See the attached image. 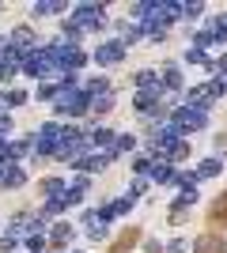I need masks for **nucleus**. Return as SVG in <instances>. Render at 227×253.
<instances>
[{
  "instance_id": "1",
  "label": "nucleus",
  "mask_w": 227,
  "mask_h": 253,
  "mask_svg": "<svg viewBox=\"0 0 227 253\" xmlns=\"http://www.w3.org/2000/svg\"><path fill=\"white\" fill-rule=\"evenodd\" d=\"M193 253H227V246H224V238H220L216 231H205L201 238H197Z\"/></svg>"
},
{
  "instance_id": "2",
  "label": "nucleus",
  "mask_w": 227,
  "mask_h": 253,
  "mask_svg": "<svg viewBox=\"0 0 227 253\" xmlns=\"http://www.w3.org/2000/svg\"><path fill=\"white\" fill-rule=\"evenodd\" d=\"M208 227H212V231H216V227L224 231V227H227V189L220 193V201L208 208Z\"/></svg>"
},
{
  "instance_id": "3",
  "label": "nucleus",
  "mask_w": 227,
  "mask_h": 253,
  "mask_svg": "<svg viewBox=\"0 0 227 253\" xmlns=\"http://www.w3.org/2000/svg\"><path fill=\"white\" fill-rule=\"evenodd\" d=\"M136 242H140V231H136V227H129V231H121V234H118V242L110 246L106 253H129Z\"/></svg>"
}]
</instances>
